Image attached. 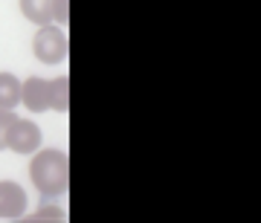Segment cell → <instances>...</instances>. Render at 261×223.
<instances>
[{
	"instance_id": "cell-5",
	"label": "cell",
	"mask_w": 261,
	"mask_h": 223,
	"mask_svg": "<svg viewBox=\"0 0 261 223\" xmlns=\"http://www.w3.org/2000/svg\"><path fill=\"white\" fill-rule=\"evenodd\" d=\"M23 212H27V191H23L18 183L3 180V183H0V217L18 220Z\"/></svg>"
},
{
	"instance_id": "cell-6",
	"label": "cell",
	"mask_w": 261,
	"mask_h": 223,
	"mask_svg": "<svg viewBox=\"0 0 261 223\" xmlns=\"http://www.w3.org/2000/svg\"><path fill=\"white\" fill-rule=\"evenodd\" d=\"M20 12L27 20H32L38 26H47L56 20V0H20Z\"/></svg>"
},
{
	"instance_id": "cell-4",
	"label": "cell",
	"mask_w": 261,
	"mask_h": 223,
	"mask_svg": "<svg viewBox=\"0 0 261 223\" xmlns=\"http://www.w3.org/2000/svg\"><path fill=\"white\" fill-rule=\"evenodd\" d=\"M20 104H27L32 113H44V110H53V81L47 78H27L20 84Z\"/></svg>"
},
{
	"instance_id": "cell-2",
	"label": "cell",
	"mask_w": 261,
	"mask_h": 223,
	"mask_svg": "<svg viewBox=\"0 0 261 223\" xmlns=\"http://www.w3.org/2000/svg\"><path fill=\"white\" fill-rule=\"evenodd\" d=\"M32 52H35V58L44 61V64H61V61H67V52H70L67 32L53 26V23L41 26L35 32V41H32Z\"/></svg>"
},
{
	"instance_id": "cell-10",
	"label": "cell",
	"mask_w": 261,
	"mask_h": 223,
	"mask_svg": "<svg viewBox=\"0 0 261 223\" xmlns=\"http://www.w3.org/2000/svg\"><path fill=\"white\" fill-rule=\"evenodd\" d=\"M41 220H67V214H64V209H58V206H44V209H38V214H35V223H41Z\"/></svg>"
},
{
	"instance_id": "cell-1",
	"label": "cell",
	"mask_w": 261,
	"mask_h": 223,
	"mask_svg": "<svg viewBox=\"0 0 261 223\" xmlns=\"http://www.w3.org/2000/svg\"><path fill=\"white\" fill-rule=\"evenodd\" d=\"M29 177H32V183L41 194L47 197L67 194V188H70V159H67L64 151L38 148L35 159L29 165Z\"/></svg>"
},
{
	"instance_id": "cell-9",
	"label": "cell",
	"mask_w": 261,
	"mask_h": 223,
	"mask_svg": "<svg viewBox=\"0 0 261 223\" xmlns=\"http://www.w3.org/2000/svg\"><path fill=\"white\" fill-rule=\"evenodd\" d=\"M15 110H6V107H0V151L6 148V133H9V128L15 125Z\"/></svg>"
},
{
	"instance_id": "cell-8",
	"label": "cell",
	"mask_w": 261,
	"mask_h": 223,
	"mask_svg": "<svg viewBox=\"0 0 261 223\" xmlns=\"http://www.w3.org/2000/svg\"><path fill=\"white\" fill-rule=\"evenodd\" d=\"M53 110L58 113L70 110V78L67 75H58L53 81Z\"/></svg>"
},
{
	"instance_id": "cell-7",
	"label": "cell",
	"mask_w": 261,
	"mask_h": 223,
	"mask_svg": "<svg viewBox=\"0 0 261 223\" xmlns=\"http://www.w3.org/2000/svg\"><path fill=\"white\" fill-rule=\"evenodd\" d=\"M20 84L18 75L12 73H0V107H6V110H15L20 104Z\"/></svg>"
},
{
	"instance_id": "cell-3",
	"label": "cell",
	"mask_w": 261,
	"mask_h": 223,
	"mask_svg": "<svg viewBox=\"0 0 261 223\" xmlns=\"http://www.w3.org/2000/svg\"><path fill=\"white\" fill-rule=\"evenodd\" d=\"M41 142H44L41 128L29 119H15V125L6 133V148H12L15 154H35Z\"/></svg>"
},
{
	"instance_id": "cell-11",
	"label": "cell",
	"mask_w": 261,
	"mask_h": 223,
	"mask_svg": "<svg viewBox=\"0 0 261 223\" xmlns=\"http://www.w3.org/2000/svg\"><path fill=\"white\" fill-rule=\"evenodd\" d=\"M56 20H58V26H67V20H70V0H56Z\"/></svg>"
}]
</instances>
